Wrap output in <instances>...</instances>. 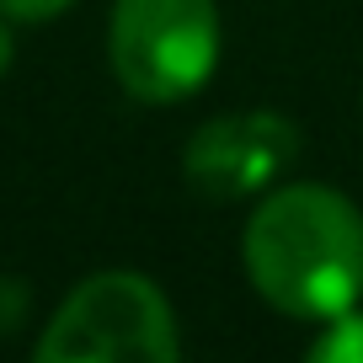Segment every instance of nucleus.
Wrapping results in <instances>:
<instances>
[{"mask_svg": "<svg viewBox=\"0 0 363 363\" xmlns=\"http://www.w3.org/2000/svg\"><path fill=\"white\" fill-rule=\"evenodd\" d=\"M299 155V128L278 113H230L203 123L187 139V187L208 203L257 198L289 171Z\"/></svg>", "mask_w": 363, "mask_h": 363, "instance_id": "4", "label": "nucleus"}, {"mask_svg": "<svg viewBox=\"0 0 363 363\" xmlns=\"http://www.w3.org/2000/svg\"><path fill=\"white\" fill-rule=\"evenodd\" d=\"M11 69V33H6V22H0V75Z\"/></svg>", "mask_w": 363, "mask_h": 363, "instance_id": "8", "label": "nucleus"}, {"mask_svg": "<svg viewBox=\"0 0 363 363\" xmlns=\"http://www.w3.org/2000/svg\"><path fill=\"white\" fill-rule=\"evenodd\" d=\"M43 363H113L145 358L171 363L182 358L171 305L145 272H96L59 305L38 342Z\"/></svg>", "mask_w": 363, "mask_h": 363, "instance_id": "3", "label": "nucleus"}, {"mask_svg": "<svg viewBox=\"0 0 363 363\" xmlns=\"http://www.w3.org/2000/svg\"><path fill=\"white\" fill-rule=\"evenodd\" d=\"M315 363H363V310H342L326 320V331L310 347Z\"/></svg>", "mask_w": 363, "mask_h": 363, "instance_id": "5", "label": "nucleus"}, {"mask_svg": "<svg viewBox=\"0 0 363 363\" xmlns=\"http://www.w3.org/2000/svg\"><path fill=\"white\" fill-rule=\"evenodd\" d=\"M69 0H0V11L11 16V22H48V16H59Z\"/></svg>", "mask_w": 363, "mask_h": 363, "instance_id": "6", "label": "nucleus"}, {"mask_svg": "<svg viewBox=\"0 0 363 363\" xmlns=\"http://www.w3.org/2000/svg\"><path fill=\"white\" fill-rule=\"evenodd\" d=\"M22 305H27V294H22V289L11 284V278H0V331H6V326H16Z\"/></svg>", "mask_w": 363, "mask_h": 363, "instance_id": "7", "label": "nucleus"}, {"mask_svg": "<svg viewBox=\"0 0 363 363\" xmlns=\"http://www.w3.org/2000/svg\"><path fill=\"white\" fill-rule=\"evenodd\" d=\"M257 294L294 320H331L363 294V214L337 187H278L240 240Z\"/></svg>", "mask_w": 363, "mask_h": 363, "instance_id": "1", "label": "nucleus"}, {"mask_svg": "<svg viewBox=\"0 0 363 363\" xmlns=\"http://www.w3.org/2000/svg\"><path fill=\"white\" fill-rule=\"evenodd\" d=\"M107 59L128 96L139 102H182L203 91L219 59L214 0H113Z\"/></svg>", "mask_w": 363, "mask_h": 363, "instance_id": "2", "label": "nucleus"}]
</instances>
